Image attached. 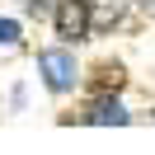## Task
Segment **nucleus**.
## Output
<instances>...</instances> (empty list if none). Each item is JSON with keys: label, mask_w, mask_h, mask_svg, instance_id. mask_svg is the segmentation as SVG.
Here are the masks:
<instances>
[{"label": "nucleus", "mask_w": 155, "mask_h": 155, "mask_svg": "<svg viewBox=\"0 0 155 155\" xmlns=\"http://www.w3.org/2000/svg\"><path fill=\"white\" fill-rule=\"evenodd\" d=\"M38 75H42V85H47L52 94H66V89L75 85V57H71L66 47L38 52Z\"/></svg>", "instance_id": "f257e3e1"}, {"label": "nucleus", "mask_w": 155, "mask_h": 155, "mask_svg": "<svg viewBox=\"0 0 155 155\" xmlns=\"http://www.w3.org/2000/svg\"><path fill=\"white\" fill-rule=\"evenodd\" d=\"M89 28H94V5L89 0H61L57 5V38L61 42L89 38Z\"/></svg>", "instance_id": "f03ea898"}, {"label": "nucleus", "mask_w": 155, "mask_h": 155, "mask_svg": "<svg viewBox=\"0 0 155 155\" xmlns=\"http://www.w3.org/2000/svg\"><path fill=\"white\" fill-rule=\"evenodd\" d=\"M85 122H94V127H122V122H132V113H127L113 94H94V104L85 108Z\"/></svg>", "instance_id": "7ed1b4c3"}, {"label": "nucleus", "mask_w": 155, "mask_h": 155, "mask_svg": "<svg viewBox=\"0 0 155 155\" xmlns=\"http://www.w3.org/2000/svg\"><path fill=\"white\" fill-rule=\"evenodd\" d=\"M122 80H127V71L117 66V61H99L94 75H89V85H94V94H117Z\"/></svg>", "instance_id": "20e7f679"}, {"label": "nucleus", "mask_w": 155, "mask_h": 155, "mask_svg": "<svg viewBox=\"0 0 155 155\" xmlns=\"http://www.w3.org/2000/svg\"><path fill=\"white\" fill-rule=\"evenodd\" d=\"M94 5V0H89ZM122 19V0H104V5H94V24L99 28H113V24Z\"/></svg>", "instance_id": "39448f33"}, {"label": "nucleus", "mask_w": 155, "mask_h": 155, "mask_svg": "<svg viewBox=\"0 0 155 155\" xmlns=\"http://www.w3.org/2000/svg\"><path fill=\"white\" fill-rule=\"evenodd\" d=\"M0 42H5V47L19 42V24H14V19H0Z\"/></svg>", "instance_id": "423d86ee"}, {"label": "nucleus", "mask_w": 155, "mask_h": 155, "mask_svg": "<svg viewBox=\"0 0 155 155\" xmlns=\"http://www.w3.org/2000/svg\"><path fill=\"white\" fill-rule=\"evenodd\" d=\"M28 14H47V0H28Z\"/></svg>", "instance_id": "0eeeda50"}, {"label": "nucleus", "mask_w": 155, "mask_h": 155, "mask_svg": "<svg viewBox=\"0 0 155 155\" xmlns=\"http://www.w3.org/2000/svg\"><path fill=\"white\" fill-rule=\"evenodd\" d=\"M136 5H155V0H136Z\"/></svg>", "instance_id": "6e6552de"}]
</instances>
